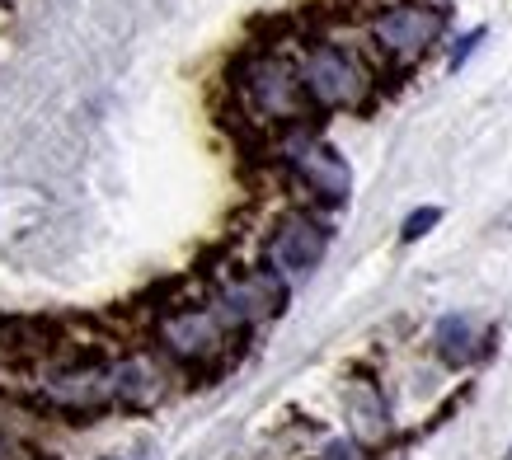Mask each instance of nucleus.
Segmentation results:
<instances>
[{
  "label": "nucleus",
  "mask_w": 512,
  "mask_h": 460,
  "mask_svg": "<svg viewBox=\"0 0 512 460\" xmlns=\"http://www.w3.org/2000/svg\"><path fill=\"white\" fill-rule=\"evenodd\" d=\"M226 90H231L235 118L259 141H273L315 118L296 52L278 43H249L245 52H235L231 71H226Z\"/></svg>",
  "instance_id": "obj_1"
},
{
  "label": "nucleus",
  "mask_w": 512,
  "mask_h": 460,
  "mask_svg": "<svg viewBox=\"0 0 512 460\" xmlns=\"http://www.w3.org/2000/svg\"><path fill=\"white\" fill-rule=\"evenodd\" d=\"M301 66V85L311 99L315 118L325 113H367L381 94V66L372 52L357 43H343L334 33H311L292 47Z\"/></svg>",
  "instance_id": "obj_2"
},
{
  "label": "nucleus",
  "mask_w": 512,
  "mask_h": 460,
  "mask_svg": "<svg viewBox=\"0 0 512 460\" xmlns=\"http://www.w3.org/2000/svg\"><path fill=\"white\" fill-rule=\"evenodd\" d=\"M156 348L170 357L174 371H188V376H221L226 367H235V353H240V343H245V329H235L226 320V310L212 301V296L202 292L193 301H170V306H160L156 315Z\"/></svg>",
  "instance_id": "obj_3"
},
{
  "label": "nucleus",
  "mask_w": 512,
  "mask_h": 460,
  "mask_svg": "<svg viewBox=\"0 0 512 460\" xmlns=\"http://www.w3.org/2000/svg\"><path fill=\"white\" fill-rule=\"evenodd\" d=\"M447 29H451V10L447 0H390L381 10L362 19V38H367V52L372 62L381 66V76L395 71H414L433 57L437 47L447 43Z\"/></svg>",
  "instance_id": "obj_4"
},
{
  "label": "nucleus",
  "mask_w": 512,
  "mask_h": 460,
  "mask_svg": "<svg viewBox=\"0 0 512 460\" xmlns=\"http://www.w3.org/2000/svg\"><path fill=\"white\" fill-rule=\"evenodd\" d=\"M268 151H273V160L287 174V184L296 188V198L306 207H320V212L348 207V198H353V165L325 132H315L311 123L292 127V132L268 141Z\"/></svg>",
  "instance_id": "obj_5"
},
{
  "label": "nucleus",
  "mask_w": 512,
  "mask_h": 460,
  "mask_svg": "<svg viewBox=\"0 0 512 460\" xmlns=\"http://www.w3.org/2000/svg\"><path fill=\"white\" fill-rule=\"evenodd\" d=\"M207 296L226 310V320H231L235 329L254 334V329H264V324L287 315V306H292V282L278 277L268 263H235L231 259V263H221V268H212Z\"/></svg>",
  "instance_id": "obj_6"
},
{
  "label": "nucleus",
  "mask_w": 512,
  "mask_h": 460,
  "mask_svg": "<svg viewBox=\"0 0 512 460\" xmlns=\"http://www.w3.org/2000/svg\"><path fill=\"white\" fill-rule=\"evenodd\" d=\"M329 249H334V221L329 212L320 207H306V202H292V207H282L264 230V259L278 277L287 282H306L315 277V268L329 259Z\"/></svg>",
  "instance_id": "obj_7"
},
{
  "label": "nucleus",
  "mask_w": 512,
  "mask_h": 460,
  "mask_svg": "<svg viewBox=\"0 0 512 460\" xmlns=\"http://www.w3.org/2000/svg\"><path fill=\"white\" fill-rule=\"evenodd\" d=\"M38 399L57 414H104L118 409V357H76L38 376Z\"/></svg>",
  "instance_id": "obj_8"
},
{
  "label": "nucleus",
  "mask_w": 512,
  "mask_h": 460,
  "mask_svg": "<svg viewBox=\"0 0 512 460\" xmlns=\"http://www.w3.org/2000/svg\"><path fill=\"white\" fill-rule=\"evenodd\" d=\"M428 348H433V357L447 371H470V367H480L484 357H494L498 334L484 329L466 310H447V315H437L433 334H428Z\"/></svg>",
  "instance_id": "obj_9"
},
{
  "label": "nucleus",
  "mask_w": 512,
  "mask_h": 460,
  "mask_svg": "<svg viewBox=\"0 0 512 460\" xmlns=\"http://www.w3.org/2000/svg\"><path fill=\"white\" fill-rule=\"evenodd\" d=\"M343 414H348V437H353V442H362L367 451H376V446L395 432V423H390L386 390H381V381H376V376H362V371H357V376H348V385H343Z\"/></svg>",
  "instance_id": "obj_10"
},
{
  "label": "nucleus",
  "mask_w": 512,
  "mask_h": 460,
  "mask_svg": "<svg viewBox=\"0 0 512 460\" xmlns=\"http://www.w3.org/2000/svg\"><path fill=\"white\" fill-rule=\"evenodd\" d=\"M442 207H437V202H419V207H414V212L404 216L400 221V230H395V240H400L404 249L409 245H419V240H428V235H433L437 226H442Z\"/></svg>",
  "instance_id": "obj_11"
},
{
  "label": "nucleus",
  "mask_w": 512,
  "mask_h": 460,
  "mask_svg": "<svg viewBox=\"0 0 512 460\" xmlns=\"http://www.w3.org/2000/svg\"><path fill=\"white\" fill-rule=\"evenodd\" d=\"M484 38H489V24H470L466 33H456V38H451V47H447V76H461V71H466V62L484 47Z\"/></svg>",
  "instance_id": "obj_12"
},
{
  "label": "nucleus",
  "mask_w": 512,
  "mask_h": 460,
  "mask_svg": "<svg viewBox=\"0 0 512 460\" xmlns=\"http://www.w3.org/2000/svg\"><path fill=\"white\" fill-rule=\"evenodd\" d=\"M503 460H512V446H508V451H503Z\"/></svg>",
  "instance_id": "obj_13"
},
{
  "label": "nucleus",
  "mask_w": 512,
  "mask_h": 460,
  "mask_svg": "<svg viewBox=\"0 0 512 460\" xmlns=\"http://www.w3.org/2000/svg\"><path fill=\"white\" fill-rule=\"evenodd\" d=\"M99 460H118V456H99Z\"/></svg>",
  "instance_id": "obj_14"
},
{
  "label": "nucleus",
  "mask_w": 512,
  "mask_h": 460,
  "mask_svg": "<svg viewBox=\"0 0 512 460\" xmlns=\"http://www.w3.org/2000/svg\"><path fill=\"white\" fill-rule=\"evenodd\" d=\"M315 460H320V456H315Z\"/></svg>",
  "instance_id": "obj_15"
}]
</instances>
